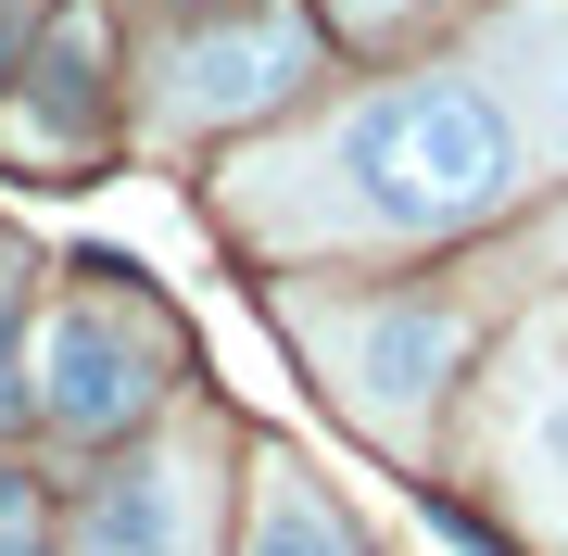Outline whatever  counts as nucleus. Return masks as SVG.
Masks as SVG:
<instances>
[{"instance_id": "f257e3e1", "label": "nucleus", "mask_w": 568, "mask_h": 556, "mask_svg": "<svg viewBox=\"0 0 568 556\" xmlns=\"http://www.w3.org/2000/svg\"><path fill=\"white\" fill-rule=\"evenodd\" d=\"M291 178H316L328 228H354V241H455L518 190V127L467 77H405L354 102Z\"/></svg>"}, {"instance_id": "f03ea898", "label": "nucleus", "mask_w": 568, "mask_h": 556, "mask_svg": "<svg viewBox=\"0 0 568 556\" xmlns=\"http://www.w3.org/2000/svg\"><path fill=\"white\" fill-rule=\"evenodd\" d=\"M164 380H178V330H164L152 304H126V291L63 304L51 342H39V405H51V431H77V443L140 431L164 405Z\"/></svg>"}, {"instance_id": "7ed1b4c3", "label": "nucleus", "mask_w": 568, "mask_h": 556, "mask_svg": "<svg viewBox=\"0 0 568 556\" xmlns=\"http://www.w3.org/2000/svg\"><path fill=\"white\" fill-rule=\"evenodd\" d=\"M203 532H215V455L203 443L126 455L77 506V556H203Z\"/></svg>"}, {"instance_id": "20e7f679", "label": "nucleus", "mask_w": 568, "mask_h": 556, "mask_svg": "<svg viewBox=\"0 0 568 556\" xmlns=\"http://www.w3.org/2000/svg\"><path fill=\"white\" fill-rule=\"evenodd\" d=\"M316 63V39L291 13H241V26H215V39H190L178 51V89H164V114L178 127H215V114H265V102H291V77Z\"/></svg>"}, {"instance_id": "39448f33", "label": "nucleus", "mask_w": 568, "mask_h": 556, "mask_svg": "<svg viewBox=\"0 0 568 556\" xmlns=\"http://www.w3.org/2000/svg\"><path fill=\"white\" fill-rule=\"evenodd\" d=\"M455 367H467V316H429V304H379V316H354V392H366L379 417H417Z\"/></svg>"}, {"instance_id": "423d86ee", "label": "nucleus", "mask_w": 568, "mask_h": 556, "mask_svg": "<svg viewBox=\"0 0 568 556\" xmlns=\"http://www.w3.org/2000/svg\"><path fill=\"white\" fill-rule=\"evenodd\" d=\"M253 556H366V544L342 532V506L278 455V468H265V506H253Z\"/></svg>"}, {"instance_id": "0eeeda50", "label": "nucleus", "mask_w": 568, "mask_h": 556, "mask_svg": "<svg viewBox=\"0 0 568 556\" xmlns=\"http://www.w3.org/2000/svg\"><path fill=\"white\" fill-rule=\"evenodd\" d=\"M518 494H530V518H544V532H568V380L518 417Z\"/></svg>"}, {"instance_id": "6e6552de", "label": "nucleus", "mask_w": 568, "mask_h": 556, "mask_svg": "<svg viewBox=\"0 0 568 556\" xmlns=\"http://www.w3.org/2000/svg\"><path fill=\"white\" fill-rule=\"evenodd\" d=\"M0 556H51V544H39V494H26L13 468H0Z\"/></svg>"}, {"instance_id": "1a4fd4ad", "label": "nucleus", "mask_w": 568, "mask_h": 556, "mask_svg": "<svg viewBox=\"0 0 568 556\" xmlns=\"http://www.w3.org/2000/svg\"><path fill=\"white\" fill-rule=\"evenodd\" d=\"M13 304H26V291H0V417L26 405V367H13Z\"/></svg>"}, {"instance_id": "9d476101", "label": "nucleus", "mask_w": 568, "mask_h": 556, "mask_svg": "<svg viewBox=\"0 0 568 556\" xmlns=\"http://www.w3.org/2000/svg\"><path fill=\"white\" fill-rule=\"evenodd\" d=\"M26 39H39V13H26V0H0V77L26 63Z\"/></svg>"}, {"instance_id": "9b49d317", "label": "nucleus", "mask_w": 568, "mask_h": 556, "mask_svg": "<svg viewBox=\"0 0 568 556\" xmlns=\"http://www.w3.org/2000/svg\"><path fill=\"white\" fill-rule=\"evenodd\" d=\"M342 13H354V26H392V13H405V0H342Z\"/></svg>"}]
</instances>
